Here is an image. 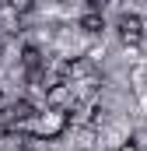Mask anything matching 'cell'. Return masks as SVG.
<instances>
[{
  "instance_id": "obj_1",
  "label": "cell",
  "mask_w": 147,
  "mask_h": 151,
  "mask_svg": "<svg viewBox=\"0 0 147 151\" xmlns=\"http://www.w3.org/2000/svg\"><path fill=\"white\" fill-rule=\"evenodd\" d=\"M67 123H70L67 113H53V109H46V113L32 116L28 123H18V130H32V134L42 137V141H53V137H60V134L67 130Z\"/></svg>"
},
{
  "instance_id": "obj_2",
  "label": "cell",
  "mask_w": 147,
  "mask_h": 151,
  "mask_svg": "<svg viewBox=\"0 0 147 151\" xmlns=\"http://www.w3.org/2000/svg\"><path fill=\"white\" fill-rule=\"evenodd\" d=\"M46 106L53 109V113H74V106H77V95H74L70 84H63V81H56V84H49L46 88Z\"/></svg>"
},
{
  "instance_id": "obj_3",
  "label": "cell",
  "mask_w": 147,
  "mask_h": 151,
  "mask_svg": "<svg viewBox=\"0 0 147 151\" xmlns=\"http://www.w3.org/2000/svg\"><path fill=\"white\" fill-rule=\"evenodd\" d=\"M60 74H63V84H81V81H88V77L95 74V67H91V60H84V56H77V60H67L63 67H60Z\"/></svg>"
},
{
  "instance_id": "obj_4",
  "label": "cell",
  "mask_w": 147,
  "mask_h": 151,
  "mask_svg": "<svg viewBox=\"0 0 147 151\" xmlns=\"http://www.w3.org/2000/svg\"><path fill=\"white\" fill-rule=\"evenodd\" d=\"M116 28H119V39H123L126 46H137V42L144 39V18H140V14H123Z\"/></svg>"
},
{
  "instance_id": "obj_5",
  "label": "cell",
  "mask_w": 147,
  "mask_h": 151,
  "mask_svg": "<svg viewBox=\"0 0 147 151\" xmlns=\"http://www.w3.org/2000/svg\"><path fill=\"white\" fill-rule=\"evenodd\" d=\"M32 116H39V109L28 102V99H21V102H14V106H11V119H14V127H18V123H28Z\"/></svg>"
},
{
  "instance_id": "obj_6",
  "label": "cell",
  "mask_w": 147,
  "mask_h": 151,
  "mask_svg": "<svg viewBox=\"0 0 147 151\" xmlns=\"http://www.w3.org/2000/svg\"><path fill=\"white\" fill-rule=\"evenodd\" d=\"M77 116H74V123H98L102 119V109L98 106H74Z\"/></svg>"
},
{
  "instance_id": "obj_7",
  "label": "cell",
  "mask_w": 147,
  "mask_h": 151,
  "mask_svg": "<svg viewBox=\"0 0 147 151\" xmlns=\"http://www.w3.org/2000/svg\"><path fill=\"white\" fill-rule=\"evenodd\" d=\"M81 28H84V32H102V28H105V18H102L98 11H88V14L81 18Z\"/></svg>"
},
{
  "instance_id": "obj_8",
  "label": "cell",
  "mask_w": 147,
  "mask_h": 151,
  "mask_svg": "<svg viewBox=\"0 0 147 151\" xmlns=\"http://www.w3.org/2000/svg\"><path fill=\"white\" fill-rule=\"evenodd\" d=\"M21 60H25V67H28V70H39V63H42V56H39V49H35V46H25Z\"/></svg>"
},
{
  "instance_id": "obj_9",
  "label": "cell",
  "mask_w": 147,
  "mask_h": 151,
  "mask_svg": "<svg viewBox=\"0 0 147 151\" xmlns=\"http://www.w3.org/2000/svg\"><path fill=\"white\" fill-rule=\"evenodd\" d=\"M7 113V99H4V91H0V116Z\"/></svg>"
},
{
  "instance_id": "obj_10",
  "label": "cell",
  "mask_w": 147,
  "mask_h": 151,
  "mask_svg": "<svg viewBox=\"0 0 147 151\" xmlns=\"http://www.w3.org/2000/svg\"><path fill=\"white\" fill-rule=\"evenodd\" d=\"M119 151H140V148H137V144H123Z\"/></svg>"
},
{
  "instance_id": "obj_11",
  "label": "cell",
  "mask_w": 147,
  "mask_h": 151,
  "mask_svg": "<svg viewBox=\"0 0 147 151\" xmlns=\"http://www.w3.org/2000/svg\"><path fill=\"white\" fill-rule=\"evenodd\" d=\"M18 151H32V148H18Z\"/></svg>"
}]
</instances>
